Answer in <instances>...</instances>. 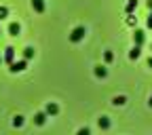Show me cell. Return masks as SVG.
<instances>
[{"label": "cell", "instance_id": "obj_2", "mask_svg": "<svg viewBox=\"0 0 152 135\" xmlns=\"http://www.w3.org/2000/svg\"><path fill=\"white\" fill-rule=\"evenodd\" d=\"M26 68H28V59H19V61H13L9 70H11L13 74H17V72H23Z\"/></svg>", "mask_w": 152, "mask_h": 135}, {"label": "cell", "instance_id": "obj_9", "mask_svg": "<svg viewBox=\"0 0 152 135\" xmlns=\"http://www.w3.org/2000/svg\"><path fill=\"white\" fill-rule=\"evenodd\" d=\"M32 9L36 13H45V0H32Z\"/></svg>", "mask_w": 152, "mask_h": 135}, {"label": "cell", "instance_id": "obj_6", "mask_svg": "<svg viewBox=\"0 0 152 135\" xmlns=\"http://www.w3.org/2000/svg\"><path fill=\"white\" fill-rule=\"evenodd\" d=\"M140 55H142V47L140 45H133V49L129 51V59L135 61V59H140Z\"/></svg>", "mask_w": 152, "mask_h": 135}, {"label": "cell", "instance_id": "obj_12", "mask_svg": "<svg viewBox=\"0 0 152 135\" xmlns=\"http://www.w3.org/2000/svg\"><path fill=\"white\" fill-rule=\"evenodd\" d=\"M112 104L114 106H125L127 104V97H125V95H116V97L112 99Z\"/></svg>", "mask_w": 152, "mask_h": 135}, {"label": "cell", "instance_id": "obj_7", "mask_svg": "<svg viewBox=\"0 0 152 135\" xmlns=\"http://www.w3.org/2000/svg\"><path fill=\"white\" fill-rule=\"evenodd\" d=\"M9 34L11 36H19V34H21V26H19L17 21H11L9 23Z\"/></svg>", "mask_w": 152, "mask_h": 135}, {"label": "cell", "instance_id": "obj_19", "mask_svg": "<svg viewBox=\"0 0 152 135\" xmlns=\"http://www.w3.org/2000/svg\"><path fill=\"white\" fill-rule=\"evenodd\" d=\"M146 26L152 30V11H150V15H148V19H146Z\"/></svg>", "mask_w": 152, "mask_h": 135}, {"label": "cell", "instance_id": "obj_8", "mask_svg": "<svg viewBox=\"0 0 152 135\" xmlns=\"http://www.w3.org/2000/svg\"><path fill=\"white\" fill-rule=\"evenodd\" d=\"M47 118H49V116H47V112H38L36 116H34V125L40 127V125H45V123H47Z\"/></svg>", "mask_w": 152, "mask_h": 135}, {"label": "cell", "instance_id": "obj_15", "mask_svg": "<svg viewBox=\"0 0 152 135\" xmlns=\"http://www.w3.org/2000/svg\"><path fill=\"white\" fill-rule=\"evenodd\" d=\"M23 123H26L23 116H15V118H13V127H23Z\"/></svg>", "mask_w": 152, "mask_h": 135}, {"label": "cell", "instance_id": "obj_23", "mask_svg": "<svg viewBox=\"0 0 152 135\" xmlns=\"http://www.w3.org/2000/svg\"><path fill=\"white\" fill-rule=\"evenodd\" d=\"M148 106H150V108H152V95H150V99H148Z\"/></svg>", "mask_w": 152, "mask_h": 135}, {"label": "cell", "instance_id": "obj_3", "mask_svg": "<svg viewBox=\"0 0 152 135\" xmlns=\"http://www.w3.org/2000/svg\"><path fill=\"white\" fill-rule=\"evenodd\" d=\"M45 112H47V116H57V114H59V106H57L55 101H49Z\"/></svg>", "mask_w": 152, "mask_h": 135}, {"label": "cell", "instance_id": "obj_10", "mask_svg": "<svg viewBox=\"0 0 152 135\" xmlns=\"http://www.w3.org/2000/svg\"><path fill=\"white\" fill-rule=\"evenodd\" d=\"M95 76H97V78H106V76H108L106 66H95Z\"/></svg>", "mask_w": 152, "mask_h": 135}, {"label": "cell", "instance_id": "obj_24", "mask_svg": "<svg viewBox=\"0 0 152 135\" xmlns=\"http://www.w3.org/2000/svg\"><path fill=\"white\" fill-rule=\"evenodd\" d=\"M0 63H2V55H0Z\"/></svg>", "mask_w": 152, "mask_h": 135}, {"label": "cell", "instance_id": "obj_21", "mask_svg": "<svg viewBox=\"0 0 152 135\" xmlns=\"http://www.w3.org/2000/svg\"><path fill=\"white\" fill-rule=\"evenodd\" d=\"M146 7H148V9L152 11V0H148V4H146Z\"/></svg>", "mask_w": 152, "mask_h": 135}, {"label": "cell", "instance_id": "obj_20", "mask_svg": "<svg viewBox=\"0 0 152 135\" xmlns=\"http://www.w3.org/2000/svg\"><path fill=\"white\" fill-rule=\"evenodd\" d=\"M78 135H89V129L85 127V129H78Z\"/></svg>", "mask_w": 152, "mask_h": 135}, {"label": "cell", "instance_id": "obj_1", "mask_svg": "<svg viewBox=\"0 0 152 135\" xmlns=\"http://www.w3.org/2000/svg\"><path fill=\"white\" fill-rule=\"evenodd\" d=\"M85 36H87V30H85V26H76V28L70 32V42H80Z\"/></svg>", "mask_w": 152, "mask_h": 135}, {"label": "cell", "instance_id": "obj_17", "mask_svg": "<svg viewBox=\"0 0 152 135\" xmlns=\"http://www.w3.org/2000/svg\"><path fill=\"white\" fill-rule=\"evenodd\" d=\"M104 59H106V63H110V61L114 59V53H112V51H106V53H104Z\"/></svg>", "mask_w": 152, "mask_h": 135}, {"label": "cell", "instance_id": "obj_16", "mask_svg": "<svg viewBox=\"0 0 152 135\" xmlns=\"http://www.w3.org/2000/svg\"><path fill=\"white\" fill-rule=\"evenodd\" d=\"M137 23V17H133V13L127 15V26H135Z\"/></svg>", "mask_w": 152, "mask_h": 135}, {"label": "cell", "instance_id": "obj_18", "mask_svg": "<svg viewBox=\"0 0 152 135\" xmlns=\"http://www.w3.org/2000/svg\"><path fill=\"white\" fill-rule=\"evenodd\" d=\"M7 15H9V9H7V7H0V21H2Z\"/></svg>", "mask_w": 152, "mask_h": 135}, {"label": "cell", "instance_id": "obj_5", "mask_svg": "<svg viewBox=\"0 0 152 135\" xmlns=\"http://www.w3.org/2000/svg\"><path fill=\"white\" fill-rule=\"evenodd\" d=\"M144 40H146V34H144V30H135V32H133V42H135V45H144Z\"/></svg>", "mask_w": 152, "mask_h": 135}, {"label": "cell", "instance_id": "obj_14", "mask_svg": "<svg viewBox=\"0 0 152 135\" xmlns=\"http://www.w3.org/2000/svg\"><path fill=\"white\" fill-rule=\"evenodd\" d=\"M32 57H34V49L32 47H26L23 49V59H32Z\"/></svg>", "mask_w": 152, "mask_h": 135}, {"label": "cell", "instance_id": "obj_13", "mask_svg": "<svg viewBox=\"0 0 152 135\" xmlns=\"http://www.w3.org/2000/svg\"><path fill=\"white\" fill-rule=\"evenodd\" d=\"M99 129H110V118L108 116H102L99 118Z\"/></svg>", "mask_w": 152, "mask_h": 135}, {"label": "cell", "instance_id": "obj_11", "mask_svg": "<svg viewBox=\"0 0 152 135\" xmlns=\"http://www.w3.org/2000/svg\"><path fill=\"white\" fill-rule=\"evenodd\" d=\"M135 9H137V0H129V2H127V7H125V13L129 15V13H133Z\"/></svg>", "mask_w": 152, "mask_h": 135}, {"label": "cell", "instance_id": "obj_22", "mask_svg": "<svg viewBox=\"0 0 152 135\" xmlns=\"http://www.w3.org/2000/svg\"><path fill=\"white\" fill-rule=\"evenodd\" d=\"M148 68H152V57H148Z\"/></svg>", "mask_w": 152, "mask_h": 135}, {"label": "cell", "instance_id": "obj_4", "mask_svg": "<svg viewBox=\"0 0 152 135\" xmlns=\"http://www.w3.org/2000/svg\"><path fill=\"white\" fill-rule=\"evenodd\" d=\"M13 59H15V49L13 47H7L4 49V57H2V61H7L9 66L13 63Z\"/></svg>", "mask_w": 152, "mask_h": 135}]
</instances>
